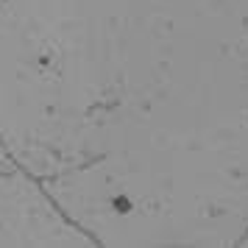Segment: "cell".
<instances>
[{
	"mask_svg": "<svg viewBox=\"0 0 248 248\" xmlns=\"http://www.w3.org/2000/svg\"><path fill=\"white\" fill-rule=\"evenodd\" d=\"M0 137L95 246H240L248 0H0Z\"/></svg>",
	"mask_w": 248,
	"mask_h": 248,
	"instance_id": "1",
	"label": "cell"
},
{
	"mask_svg": "<svg viewBox=\"0 0 248 248\" xmlns=\"http://www.w3.org/2000/svg\"><path fill=\"white\" fill-rule=\"evenodd\" d=\"M12 165H17L12 159V154H9V148H6V142H3V137H0V168H12Z\"/></svg>",
	"mask_w": 248,
	"mask_h": 248,
	"instance_id": "3",
	"label": "cell"
},
{
	"mask_svg": "<svg viewBox=\"0 0 248 248\" xmlns=\"http://www.w3.org/2000/svg\"><path fill=\"white\" fill-rule=\"evenodd\" d=\"M0 246H95L20 165L0 168Z\"/></svg>",
	"mask_w": 248,
	"mask_h": 248,
	"instance_id": "2",
	"label": "cell"
},
{
	"mask_svg": "<svg viewBox=\"0 0 248 248\" xmlns=\"http://www.w3.org/2000/svg\"><path fill=\"white\" fill-rule=\"evenodd\" d=\"M240 246H248V229H246V234H243V240H240Z\"/></svg>",
	"mask_w": 248,
	"mask_h": 248,
	"instance_id": "4",
	"label": "cell"
}]
</instances>
